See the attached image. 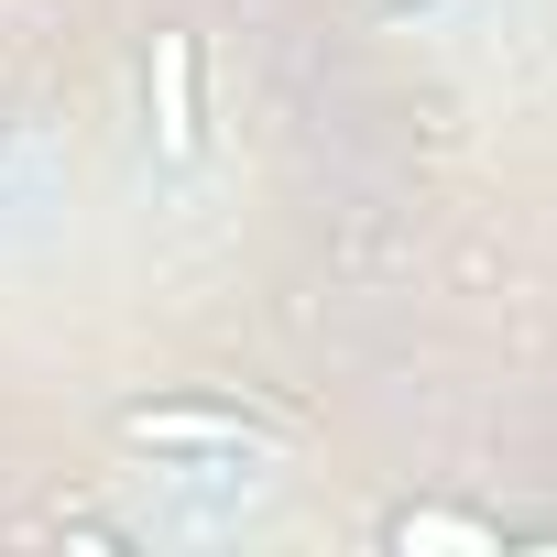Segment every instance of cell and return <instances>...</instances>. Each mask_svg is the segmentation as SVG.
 Masks as SVG:
<instances>
[{
  "label": "cell",
  "mask_w": 557,
  "mask_h": 557,
  "mask_svg": "<svg viewBox=\"0 0 557 557\" xmlns=\"http://www.w3.org/2000/svg\"><path fill=\"white\" fill-rule=\"evenodd\" d=\"M121 448L175 459V470H262L285 448V426H262L230 394H153V405H121Z\"/></svg>",
  "instance_id": "6da1fadb"
},
{
  "label": "cell",
  "mask_w": 557,
  "mask_h": 557,
  "mask_svg": "<svg viewBox=\"0 0 557 557\" xmlns=\"http://www.w3.org/2000/svg\"><path fill=\"white\" fill-rule=\"evenodd\" d=\"M153 143H164V164H197V143H208V110H197V34H153Z\"/></svg>",
  "instance_id": "7a4b0ae2"
},
{
  "label": "cell",
  "mask_w": 557,
  "mask_h": 557,
  "mask_svg": "<svg viewBox=\"0 0 557 557\" xmlns=\"http://www.w3.org/2000/svg\"><path fill=\"white\" fill-rule=\"evenodd\" d=\"M383 535H394V546H459V557H492V546H503V524H481V513H448V503H405Z\"/></svg>",
  "instance_id": "3957f363"
},
{
  "label": "cell",
  "mask_w": 557,
  "mask_h": 557,
  "mask_svg": "<svg viewBox=\"0 0 557 557\" xmlns=\"http://www.w3.org/2000/svg\"><path fill=\"white\" fill-rule=\"evenodd\" d=\"M361 12H416V0H361Z\"/></svg>",
  "instance_id": "277c9868"
}]
</instances>
